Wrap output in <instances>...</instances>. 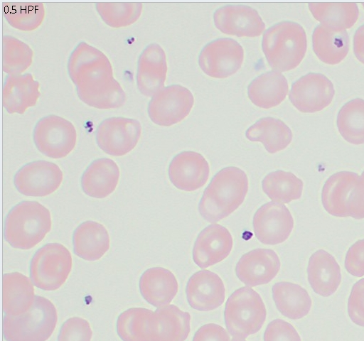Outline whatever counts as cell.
<instances>
[{"instance_id": "obj_1", "label": "cell", "mask_w": 364, "mask_h": 341, "mask_svg": "<svg viewBox=\"0 0 364 341\" xmlns=\"http://www.w3.org/2000/svg\"><path fill=\"white\" fill-rule=\"evenodd\" d=\"M68 72L79 99L87 105L110 109L124 104L126 94L114 77L112 64L97 48L80 42L69 56Z\"/></svg>"}, {"instance_id": "obj_2", "label": "cell", "mask_w": 364, "mask_h": 341, "mask_svg": "<svg viewBox=\"0 0 364 341\" xmlns=\"http://www.w3.org/2000/svg\"><path fill=\"white\" fill-rule=\"evenodd\" d=\"M248 190V178L242 169L228 166L219 170L203 191L198 211L208 222H217L243 202Z\"/></svg>"}, {"instance_id": "obj_3", "label": "cell", "mask_w": 364, "mask_h": 341, "mask_svg": "<svg viewBox=\"0 0 364 341\" xmlns=\"http://www.w3.org/2000/svg\"><path fill=\"white\" fill-rule=\"evenodd\" d=\"M50 212L36 201H22L6 216L4 239L14 248L29 249L41 242L51 229Z\"/></svg>"}, {"instance_id": "obj_4", "label": "cell", "mask_w": 364, "mask_h": 341, "mask_svg": "<svg viewBox=\"0 0 364 341\" xmlns=\"http://www.w3.org/2000/svg\"><path fill=\"white\" fill-rule=\"evenodd\" d=\"M262 47L269 66L277 72L296 68L305 56L306 34L304 28L293 21H282L263 34Z\"/></svg>"}, {"instance_id": "obj_5", "label": "cell", "mask_w": 364, "mask_h": 341, "mask_svg": "<svg viewBox=\"0 0 364 341\" xmlns=\"http://www.w3.org/2000/svg\"><path fill=\"white\" fill-rule=\"evenodd\" d=\"M58 321L57 310L46 298L36 296L31 308L18 316L3 318V335L6 341H46Z\"/></svg>"}, {"instance_id": "obj_6", "label": "cell", "mask_w": 364, "mask_h": 341, "mask_svg": "<svg viewBox=\"0 0 364 341\" xmlns=\"http://www.w3.org/2000/svg\"><path fill=\"white\" fill-rule=\"evenodd\" d=\"M267 310L259 294L248 286L235 290L228 298L224 320L228 332L245 339L257 332L265 322Z\"/></svg>"}, {"instance_id": "obj_7", "label": "cell", "mask_w": 364, "mask_h": 341, "mask_svg": "<svg viewBox=\"0 0 364 341\" xmlns=\"http://www.w3.org/2000/svg\"><path fill=\"white\" fill-rule=\"evenodd\" d=\"M73 265L69 250L59 243H48L33 256L29 266L33 284L44 291L58 289L67 280Z\"/></svg>"}, {"instance_id": "obj_8", "label": "cell", "mask_w": 364, "mask_h": 341, "mask_svg": "<svg viewBox=\"0 0 364 341\" xmlns=\"http://www.w3.org/2000/svg\"><path fill=\"white\" fill-rule=\"evenodd\" d=\"M33 139L37 149L46 156L62 158L74 149L77 132L70 121L55 114H49L36 122Z\"/></svg>"}, {"instance_id": "obj_9", "label": "cell", "mask_w": 364, "mask_h": 341, "mask_svg": "<svg viewBox=\"0 0 364 341\" xmlns=\"http://www.w3.org/2000/svg\"><path fill=\"white\" fill-rule=\"evenodd\" d=\"M141 134V125L135 119L112 117L102 121L95 131L96 143L105 153L122 156L132 151Z\"/></svg>"}, {"instance_id": "obj_10", "label": "cell", "mask_w": 364, "mask_h": 341, "mask_svg": "<svg viewBox=\"0 0 364 341\" xmlns=\"http://www.w3.org/2000/svg\"><path fill=\"white\" fill-rule=\"evenodd\" d=\"M244 50L236 40L220 38L206 44L198 56L203 72L214 78L223 79L235 74L241 67Z\"/></svg>"}, {"instance_id": "obj_11", "label": "cell", "mask_w": 364, "mask_h": 341, "mask_svg": "<svg viewBox=\"0 0 364 341\" xmlns=\"http://www.w3.org/2000/svg\"><path fill=\"white\" fill-rule=\"evenodd\" d=\"M194 104L191 91L179 85L164 87L149 102L147 112L152 122L170 126L184 119Z\"/></svg>"}, {"instance_id": "obj_12", "label": "cell", "mask_w": 364, "mask_h": 341, "mask_svg": "<svg viewBox=\"0 0 364 341\" xmlns=\"http://www.w3.org/2000/svg\"><path fill=\"white\" fill-rule=\"evenodd\" d=\"M63 178V172L57 164L39 160L21 167L14 175V183L26 196L45 197L57 190Z\"/></svg>"}, {"instance_id": "obj_13", "label": "cell", "mask_w": 364, "mask_h": 341, "mask_svg": "<svg viewBox=\"0 0 364 341\" xmlns=\"http://www.w3.org/2000/svg\"><path fill=\"white\" fill-rule=\"evenodd\" d=\"M335 90L333 83L320 73H308L291 87L289 97L299 112L314 113L328 107L333 100Z\"/></svg>"}, {"instance_id": "obj_14", "label": "cell", "mask_w": 364, "mask_h": 341, "mask_svg": "<svg viewBox=\"0 0 364 341\" xmlns=\"http://www.w3.org/2000/svg\"><path fill=\"white\" fill-rule=\"evenodd\" d=\"M252 226L260 242L275 245L288 239L294 227V219L284 205L269 202L256 211Z\"/></svg>"}, {"instance_id": "obj_15", "label": "cell", "mask_w": 364, "mask_h": 341, "mask_svg": "<svg viewBox=\"0 0 364 341\" xmlns=\"http://www.w3.org/2000/svg\"><path fill=\"white\" fill-rule=\"evenodd\" d=\"M215 27L222 33L237 37H257L265 28L258 12L244 5H228L214 12Z\"/></svg>"}, {"instance_id": "obj_16", "label": "cell", "mask_w": 364, "mask_h": 341, "mask_svg": "<svg viewBox=\"0 0 364 341\" xmlns=\"http://www.w3.org/2000/svg\"><path fill=\"white\" fill-rule=\"evenodd\" d=\"M210 168L206 159L199 153L182 151L169 163L170 181L178 189L194 191L203 186L209 177Z\"/></svg>"}, {"instance_id": "obj_17", "label": "cell", "mask_w": 364, "mask_h": 341, "mask_svg": "<svg viewBox=\"0 0 364 341\" xmlns=\"http://www.w3.org/2000/svg\"><path fill=\"white\" fill-rule=\"evenodd\" d=\"M280 260L270 249H255L245 254L236 264L237 277L246 286L254 287L267 284L278 274Z\"/></svg>"}, {"instance_id": "obj_18", "label": "cell", "mask_w": 364, "mask_h": 341, "mask_svg": "<svg viewBox=\"0 0 364 341\" xmlns=\"http://www.w3.org/2000/svg\"><path fill=\"white\" fill-rule=\"evenodd\" d=\"M186 295L193 309L210 311L223 305L225 298V288L217 274L209 270H200L189 278Z\"/></svg>"}, {"instance_id": "obj_19", "label": "cell", "mask_w": 364, "mask_h": 341, "mask_svg": "<svg viewBox=\"0 0 364 341\" xmlns=\"http://www.w3.org/2000/svg\"><path fill=\"white\" fill-rule=\"evenodd\" d=\"M233 245L232 235L225 227L213 224L198 235L193 248V259L201 269H205L224 260Z\"/></svg>"}, {"instance_id": "obj_20", "label": "cell", "mask_w": 364, "mask_h": 341, "mask_svg": "<svg viewBox=\"0 0 364 341\" xmlns=\"http://www.w3.org/2000/svg\"><path fill=\"white\" fill-rule=\"evenodd\" d=\"M166 53L160 45H148L139 56L136 82L139 91L146 97H153L164 87L167 73Z\"/></svg>"}, {"instance_id": "obj_21", "label": "cell", "mask_w": 364, "mask_h": 341, "mask_svg": "<svg viewBox=\"0 0 364 341\" xmlns=\"http://www.w3.org/2000/svg\"><path fill=\"white\" fill-rule=\"evenodd\" d=\"M40 83L31 73L7 75L2 87V105L9 114H23L36 104Z\"/></svg>"}, {"instance_id": "obj_22", "label": "cell", "mask_w": 364, "mask_h": 341, "mask_svg": "<svg viewBox=\"0 0 364 341\" xmlns=\"http://www.w3.org/2000/svg\"><path fill=\"white\" fill-rule=\"evenodd\" d=\"M307 275L313 291L323 297L333 294L341 281V269L338 262L323 249L316 251L310 256Z\"/></svg>"}, {"instance_id": "obj_23", "label": "cell", "mask_w": 364, "mask_h": 341, "mask_svg": "<svg viewBox=\"0 0 364 341\" xmlns=\"http://www.w3.org/2000/svg\"><path fill=\"white\" fill-rule=\"evenodd\" d=\"M139 290L142 297L151 305L160 308L172 301L178 290L174 274L163 267L146 269L139 279Z\"/></svg>"}, {"instance_id": "obj_24", "label": "cell", "mask_w": 364, "mask_h": 341, "mask_svg": "<svg viewBox=\"0 0 364 341\" xmlns=\"http://www.w3.org/2000/svg\"><path fill=\"white\" fill-rule=\"evenodd\" d=\"M119 179L117 164L108 158L94 160L81 177V187L88 196L105 198L116 189Z\"/></svg>"}, {"instance_id": "obj_25", "label": "cell", "mask_w": 364, "mask_h": 341, "mask_svg": "<svg viewBox=\"0 0 364 341\" xmlns=\"http://www.w3.org/2000/svg\"><path fill=\"white\" fill-rule=\"evenodd\" d=\"M33 284L19 272L4 274L2 277V308L7 315L18 316L28 312L35 301Z\"/></svg>"}, {"instance_id": "obj_26", "label": "cell", "mask_w": 364, "mask_h": 341, "mask_svg": "<svg viewBox=\"0 0 364 341\" xmlns=\"http://www.w3.org/2000/svg\"><path fill=\"white\" fill-rule=\"evenodd\" d=\"M191 315L169 304L157 308L153 313L154 341H185L191 330Z\"/></svg>"}, {"instance_id": "obj_27", "label": "cell", "mask_w": 364, "mask_h": 341, "mask_svg": "<svg viewBox=\"0 0 364 341\" xmlns=\"http://www.w3.org/2000/svg\"><path fill=\"white\" fill-rule=\"evenodd\" d=\"M73 244L75 255L86 261H96L108 251L109 236L102 224L88 220L75 229Z\"/></svg>"}, {"instance_id": "obj_28", "label": "cell", "mask_w": 364, "mask_h": 341, "mask_svg": "<svg viewBox=\"0 0 364 341\" xmlns=\"http://www.w3.org/2000/svg\"><path fill=\"white\" fill-rule=\"evenodd\" d=\"M288 91L286 77L275 70L259 75L247 87V94L251 102L262 109H270L280 104L285 99Z\"/></svg>"}, {"instance_id": "obj_29", "label": "cell", "mask_w": 364, "mask_h": 341, "mask_svg": "<svg viewBox=\"0 0 364 341\" xmlns=\"http://www.w3.org/2000/svg\"><path fill=\"white\" fill-rule=\"evenodd\" d=\"M359 176L351 171H340L331 175L325 182L321 193L324 209L331 215L347 217V201Z\"/></svg>"}, {"instance_id": "obj_30", "label": "cell", "mask_w": 364, "mask_h": 341, "mask_svg": "<svg viewBox=\"0 0 364 341\" xmlns=\"http://www.w3.org/2000/svg\"><path fill=\"white\" fill-rule=\"evenodd\" d=\"M277 310L285 317L298 320L306 316L311 307V298L301 286L287 281L277 282L272 288Z\"/></svg>"}, {"instance_id": "obj_31", "label": "cell", "mask_w": 364, "mask_h": 341, "mask_svg": "<svg viewBox=\"0 0 364 341\" xmlns=\"http://www.w3.org/2000/svg\"><path fill=\"white\" fill-rule=\"evenodd\" d=\"M245 136L251 141L261 142L270 153L286 148L293 138L291 129L284 122L270 117L257 121L247 129Z\"/></svg>"}, {"instance_id": "obj_32", "label": "cell", "mask_w": 364, "mask_h": 341, "mask_svg": "<svg viewBox=\"0 0 364 341\" xmlns=\"http://www.w3.org/2000/svg\"><path fill=\"white\" fill-rule=\"evenodd\" d=\"M309 9L316 20L321 25L336 32L351 28L359 16L355 3H309Z\"/></svg>"}, {"instance_id": "obj_33", "label": "cell", "mask_w": 364, "mask_h": 341, "mask_svg": "<svg viewBox=\"0 0 364 341\" xmlns=\"http://www.w3.org/2000/svg\"><path fill=\"white\" fill-rule=\"evenodd\" d=\"M312 47L321 61L336 65L348 53L349 36L346 31L336 32L320 24L314 30Z\"/></svg>"}, {"instance_id": "obj_34", "label": "cell", "mask_w": 364, "mask_h": 341, "mask_svg": "<svg viewBox=\"0 0 364 341\" xmlns=\"http://www.w3.org/2000/svg\"><path fill=\"white\" fill-rule=\"evenodd\" d=\"M154 311L144 308H132L122 313L117 320V332L123 341H154Z\"/></svg>"}, {"instance_id": "obj_35", "label": "cell", "mask_w": 364, "mask_h": 341, "mask_svg": "<svg viewBox=\"0 0 364 341\" xmlns=\"http://www.w3.org/2000/svg\"><path fill=\"white\" fill-rule=\"evenodd\" d=\"M303 181L291 172L282 170L267 174L262 181L264 193L274 202L283 204L301 197Z\"/></svg>"}, {"instance_id": "obj_36", "label": "cell", "mask_w": 364, "mask_h": 341, "mask_svg": "<svg viewBox=\"0 0 364 341\" xmlns=\"http://www.w3.org/2000/svg\"><path fill=\"white\" fill-rule=\"evenodd\" d=\"M337 127L350 144H364V99L355 98L346 103L337 115Z\"/></svg>"}, {"instance_id": "obj_37", "label": "cell", "mask_w": 364, "mask_h": 341, "mask_svg": "<svg viewBox=\"0 0 364 341\" xmlns=\"http://www.w3.org/2000/svg\"><path fill=\"white\" fill-rule=\"evenodd\" d=\"M2 11L11 26L23 31L38 28L46 14L44 6L40 2H4Z\"/></svg>"}, {"instance_id": "obj_38", "label": "cell", "mask_w": 364, "mask_h": 341, "mask_svg": "<svg viewBox=\"0 0 364 341\" xmlns=\"http://www.w3.org/2000/svg\"><path fill=\"white\" fill-rule=\"evenodd\" d=\"M33 51L21 40L9 36L2 37V70L7 75H20L31 65Z\"/></svg>"}, {"instance_id": "obj_39", "label": "cell", "mask_w": 364, "mask_h": 341, "mask_svg": "<svg viewBox=\"0 0 364 341\" xmlns=\"http://www.w3.org/2000/svg\"><path fill=\"white\" fill-rule=\"evenodd\" d=\"M97 12L109 26L119 28L130 26L140 17L143 6L139 2H99Z\"/></svg>"}, {"instance_id": "obj_40", "label": "cell", "mask_w": 364, "mask_h": 341, "mask_svg": "<svg viewBox=\"0 0 364 341\" xmlns=\"http://www.w3.org/2000/svg\"><path fill=\"white\" fill-rule=\"evenodd\" d=\"M92 335L91 327L86 320L73 317L62 325L58 341H91Z\"/></svg>"}, {"instance_id": "obj_41", "label": "cell", "mask_w": 364, "mask_h": 341, "mask_svg": "<svg viewBox=\"0 0 364 341\" xmlns=\"http://www.w3.org/2000/svg\"><path fill=\"white\" fill-rule=\"evenodd\" d=\"M264 341H301V340L291 324L282 319H275L267 325L264 332Z\"/></svg>"}, {"instance_id": "obj_42", "label": "cell", "mask_w": 364, "mask_h": 341, "mask_svg": "<svg viewBox=\"0 0 364 341\" xmlns=\"http://www.w3.org/2000/svg\"><path fill=\"white\" fill-rule=\"evenodd\" d=\"M348 313L353 323L364 327V278L352 287L348 301Z\"/></svg>"}, {"instance_id": "obj_43", "label": "cell", "mask_w": 364, "mask_h": 341, "mask_svg": "<svg viewBox=\"0 0 364 341\" xmlns=\"http://www.w3.org/2000/svg\"><path fill=\"white\" fill-rule=\"evenodd\" d=\"M346 207L348 217L364 219V170L351 190Z\"/></svg>"}, {"instance_id": "obj_44", "label": "cell", "mask_w": 364, "mask_h": 341, "mask_svg": "<svg viewBox=\"0 0 364 341\" xmlns=\"http://www.w3.org/2000/svg\"><path fill=\"white\" fill-rule=\"evenodd\" d=\"M345 268L355 277L364 276V239L357 241L348 249L345 259Z\"/></svg>"}, {"instance_id": "obj_45", "label": "cell", "mask_w": 364, "mask_h": 341, "mask_svg": "<svg viewBox=\"0 0 364 341\" xmlns=\"http://www.w3.org/2000/svg\"><path fill=\"white\" fill-rule=\"evenodd\" d=\"M192 341H230V338L222 326L215 323H208L197 330Z\"/></svg>"}, {"instance_id": "obj_46", "label": "cell", "mask_w": 364, "mask_h": 341, "mask_svg": "<svg viewBox=\"0 0 364 341\" xmlns=\"http://www.w3.org/2000/svg\"><path fill=\"white\" fill-rule=\"evenodd\" d=\"M353 52L356 58L364 64V24L360 26L354 34Z\"/></svg>"}, {"instance_id": "obj_47", "label": "cell", "mask_w": 364, "mask_h": 341, "mask_svg": "<svg viewBox=\"0 0 364 341\" xmlns=\"http://www.w3.org/2000/svg\"><path fill=\"white\" fill-rule=\"evenodd\" d=\"M230 341H246V340L244 338L232 337V340Z\"/></svg>"}, {"instance_id": "obj_48", "label": "cell", "mask_w": 364, "mask_h": 341, "mask_svg": "<svg viewBox=\"0 0 364 341\" xmlns=\"http://www.w3.org/2000/svg\"><path fill=\"white\" fill-rule=\"evenodd\" d=\"M362 5H363V8H364V3H362Z\"/></svg>"}]
</instances>
